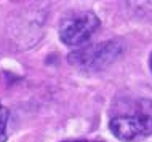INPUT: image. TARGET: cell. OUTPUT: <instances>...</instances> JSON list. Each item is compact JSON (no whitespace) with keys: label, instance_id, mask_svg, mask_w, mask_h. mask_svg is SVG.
I'll return each instance as SVG.
<instances>
[{"label":"cell","instance_id":"6da1fadb","mask_svg":"<svg viewBox=\"0 0 152 142\" xmlns=\"http://www.w3.org/2000/svg\"><path fill=\"white\" fill-rule=\"evenodd\" d=\"M122 53L123 43L117 38H112L77 48L72 53H69L67 62L79 70L98 72L104 70L112 62H115L122 56Z\"/></svg>","mask_w":152,"mask_h":142},{"label":"cell","instance_id":"7a4b0ae2","mask_svg":"<svg viewBox=\"0 0 152 142\" xmlns=\"http://www.w3.org/2000/svg\"><path fill=\"white\" fill-rule=\"evenodd\" d=\"M99 18L93 11H74L59 22V38L66 46H83L99 29Z\"/></svg>","mask_w":152,"mask_h":142},{"label":"cell","instance_id":"3957f363","mask_svg":"<svg viewBox=\"0 0 152 142\" xmlns=\"http://www.w3.org/2000/svg\"><path fill=\"white\" fill-rule=\"evenodd\" d=\"M109 129L122 142H141L152 136V117L146 113L118 115L109 121Z\"/></svg>","mask_w":152,"mask_h":142},{"label":"cell","instance_id":"277c9868","mask_svg":"<svg viewBox=\"0 0 152 142\" xmlns=\"http://www.w3.org/2000/svg\"><path fill=\"white\" fill-rule=\"evenodd\" d=\"M8 120H10V112L0 102V142L8 141Z\"/></svg>","mask_w":152,"mask_h":142},{"label":"cell","instance_id":"5b68a950","mask_svg":"<svg viewBox=\"0 0 152 142\" xmlns=\"http://www.w3.org/2000/svg\"><path fill=\"white\" fill-rule=\"evenodd\" d=\"M63 142H101V141H90V139H74V141H63Z\"/></svg>","mask_w":152,"mask_h":142},{"label":"cell","instance_id":"8992f818","mask_svg":"<svg viewBox=\"0 0 152 142\" xmlns=\"http://www.w3.org/2000/svg\"><path fill=\"white\" fill-rule=\"evenodd\" d=\"M149 66H151V70H152V54H151V61H149Z\"/></svg>","mask_w":152,"mask_h":142}]
</instances>
